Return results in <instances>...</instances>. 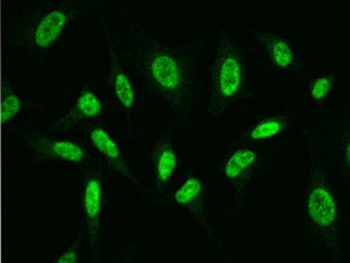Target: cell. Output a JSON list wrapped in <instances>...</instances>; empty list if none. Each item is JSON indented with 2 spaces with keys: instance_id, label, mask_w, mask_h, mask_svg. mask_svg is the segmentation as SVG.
Here are the masks:
<instances>
[{
  "instance_id": "obj_6",
  "label": "cell",
  "mask_w": 350,
  "mask_h": 263,
  "mask_svg": "<svg viewBox=\"0 0 350 263\" xmlns=\"http://www.w3.org/2000/svg\"><path fill=\"white\" fill-rule=\"evenodd\" d=\"M284 148V140L267 144L228 145L213 165L226 188L224 216L236 218L245 211L255 175L278 160Z\"/></svg>"
},
{
  "instance_id": "obj_5",
  "label": "cell",
  "mask_w": 350,
  "mask_h": 263,
  "mask_svg": "<svg viewBox=\"0 0 350 263\" xmlns=\"http://www.w3.org/2000/svg\"><path fill=\"white\" fill-rule=\"evenodd\" d=\"M100 28V47L103 56V77L105 95L116 110L120 112L132 143L144 152L145 145L142 127V99L139 84L124 59L116 26L107 16L105 10L94 16Z\"/></svg>"
},
{
  "instance_id": "obj_20",
  "label": "cell",
  "mask_w": 350,
  "mask_h": 263,
  "mask_svg": "<svg viewBox=\"0 0 350 263\" xmlns=\"http://www.w3.org/2000/svg\"><path fill=\"white\" fill-rule=\"evenodd\" d=\"M343 263H350V245H348V251H347L346 260Z\"/></svg>"
},
{
  "instance_id": "obj_14",
  "label": "cell",
  "mask_w": 350,
  "mask_h": 263,
  "mask_svg": "<svg viewBox=\"0 0 350 263\" xmlns=\"http://www.w3.org/2000/svg\"><path fill=\"white\" fill-rule=\"evenodd\" d=\"M115 110L108 96L98 92L92 84H85L64 112L42 127L51 132L75 136L85 127L105 123Z\"/></svg>"
},
{
  "instance_id": "obj_3",
  "label": "cell",
  "mask_w": 350,
  "mask_h": 263,
  "mask_svg": "<svg viewBox=\"0 0 350 263\" xmlns=\"http://www.w3.org/2000/svg\"><path fill=\"white\" fill-rule=\"evenodd\" d=\"M103 10V1L96 0H36L16 8L5 21L0 47L54 69L72 23Z\"/></svg>"
},
{
  "instance_id": "obj_8",
  "label": "cell",
  "mask_w": 350,
  "mask_h": 263,
  "mask_svg": "<svg viewBox=\"0 0 350 263\" xmlns=\"http://www.w3.org/2000/svg\"><path fill=\"white\" fill-rule=\"evenodd\" d=\"M79 188L77 201L81 216V231L85 243L88 263H103L102 234L107 188L113 173L103 160L77 168Z\"/></svg>"
},
{
  "instance_id": "obj_4",
  "label": "cell",
  "mask_w": 350,
  "mask_h": 263,
  "mask_svg": "<svg viewBox=\"0 0 350 263\" xmlns=\"http://www.w3.org/2000/svg\"><path fill=\"white\" fill-rule=\"evenodd\" d=\"M211 39L204 112L211 118L226 120L235 104L255 100L251 80L257 52L249 39L242 40L219 21L211 27Z\"/></svg>"
},
{
  "instance_id": "obj_16",
  "label": "cell",
  "mask_w": 350,
  "mask_h": 263,
  "mask_svg": "<svg viewBox=\"0 0 350 263\" xmlns=\"http://www.w3.org/2000/svg\"><path fill=\"white\" fill-rule=\"evenodd\" d=\"M47 112L44 101L32 100L16 92L8 72L0 73V125L14 123L21 114L42 115Z\"/></svg>"
},
{
  "instance_id": "obj_7",
  "label": "cell",
  "mask_w": 350,
  "mask_h": 263,
  "mask_svg": "<svg viewBox=\"0 0 350 263\" xmlns=\"http://www.w3.org/2000/svg\"><path fill=\"white\" fill-rule=\"evenodd\" d=\"M0 132L16 137L28 168L47 164H67L77 168L100 160L94 149L79 136L51 132L44 127H24L18 122L4 125Z\"/></svg>"
},
{
  "instance_id": "obj_15",
  "label": "cell",
  "mask_w": 350,
  "mask_h": 263,
  "mask_svg": "<svg viewBox=\"0 0 350 263\" xmlns=\"http://www.w3.org/2000/svg\"><path fill=\"white\" fill-rule=\"evenodd\" d=\"M305 115L291 105L257 112L243 127L231 132L228 145L267 144L284 140L291 130L297 129Z\"/></svg>"
},
{
  "instance_id": "obj_10",
  "label": "cell",
  "mask_w": 350,
  "mask_h": 263,
  "mask_svg": "<svg viewBox=\"0 0 350 263\" xmlns=\"http://www.w3.org/2000/svg\"><path fill=\"white\" fill-rule=\"evenodd\" d=\"M211 193V181L196 168L186 163L171 192L167 201L176 210L186 213L202 234L204 242L217 253L226 256L227 248L216 223L208 213L207 200Z\"/></svg>"
},
{
  "instance_id": "obj_18",
  "label": "cell",
  "mask_w": 350,
  "mask_h": 263,
  "mask_svg": "<svg viewBox=\"0 0 350 263\" xmlns=\"http://www.w3.org/2000/svg\"><path fill=\"white\" fill-rule=\"evenodd\" d=\"M82 254H85V243L83 236L79 233L53 253L49 263H80Z\"/></svg>"
},
{
  "instance_id": "obj_9",
  "label": "cell",
  "mask_w": 350,
  "mask_h": 263,
  "mask_svg": "<svg viewBox=\"0 0 350 263\" xmlns=\"http://www.w3.org/2000/svg\"><path fill=\"white\" fill-rule=\"evenodd\" d=\"M183 132L171 112L163 116L158 132L144 149V158L151 168V191L154 208H163L183 165L187 163L183 149Z\"/></svg>"
},
{
  "instance_id": "obj_13",
  "label": "cell",
  "mask_w": 350,
  "mask_h": 263,
  "mask_svg": "<svg viewBox=\"0 0 350 263\" xmlns=\"http://www.w3.org/2000/svg\"><path fill=\"white\" fill-rule=\"evenodd\" d=\"M75 136L83 138L98 155L100 160L108 165L113 175H120L131 185L140 200L154 206L151 186H148L135 172L131 160L122 145L112 135L105 123H97L81 129Z\"/></svg>"
},
{
  "instance_id": "obj_12",
  "label": "cell",
  "mask_w": 350,
  "mask_h": 263,
  "mask_svg": "<svg viewBox=\"0 0 350 263\" xmlns=\"http://www.w3.org/2000/svg\"><path fill=\"white\" fill-rule=\"evenodd\" d=\"M247 39L256 52L264 56L267 68L275 73L307 77L310 68L298 41L287 33L280 32L267 25H258L247 29Z\"/></svg>"
},
{
  "instance_id": "obj_2",
  "label": "cell",
  "mask_w": 350,
  "mask_h": 263,
  "mask_svg": "<svg viewBox=\"0 0 350 263\" xmlns=\"http://www.w3.org/2000/svg\"><path fill=\"white\" fill-rule=\"evenodd\" d=\"M298 130L306 152L299 247L304 253L323 251L328 263H343L348 245L342 195L306 117L299 122Z\"/></svg>"
},
{
  "instance_id": "obj_17",
  "label": "cell",
  "mask_w": 350,
  "mask_h": 263,
  "mask_svg": "<svg viewBox=\"0 0 350 263\" xmlns=\"http://www.w3.org/2000/svg\"><path fill=\"white\" fill-rule=\"evenodd\" d=\"M304 80L305 100L319 117L326 120L327 112L329 110L333 95L338 87V73L326 68L319 72L310 73Z\"/></svg>"
},
{
  "instance_id": "obj_1",
  "label": "cell",
  "mask_w": 350,
  "mask_h": 263,
  "mask_svg": "<svg viewBox=\"0 0 350 263\" xmlns=\"http://www.w3.org/2000/svg\"><path fill=\"white\" fill-rule=\"evenodd\" d=\"M116 32L124 59L139 87L166 103L185 134L201 94L206 39L191 36L172 42L129 13L120 16Z\"/></svg>"
},
{
  "instance_id": "obj_19",
  "label": "cell",
  "mask_w": 350,
  "mask_h": 263,
  "mask_svg": "<svg viewBox=\"0 0 350 263\" xmlns=\"http://www.w3.org/2000/svg\"><path fill=\"white\" fill-rule=\"evenodd\" d=\"M142 245V240H137L128 245H120L112 251L109 259L103 261V263H139Z\"/></svg>"
},
{
  "instance_id": "obj_11",
  "label": "cell",
  "mask_w": 350,
  "mask_h": 263,
  "mask_svg": "<svg viewBox=\"0 0 350 263\" xmlns=\"http://www.w3.org/2000/svg\"><path fill=\"white\" fill-rule=\"evenodd\" d=\"M330 171L350 197V84L343 88L334 114L315 132Z\"/></svg>"
}]
</instances>
